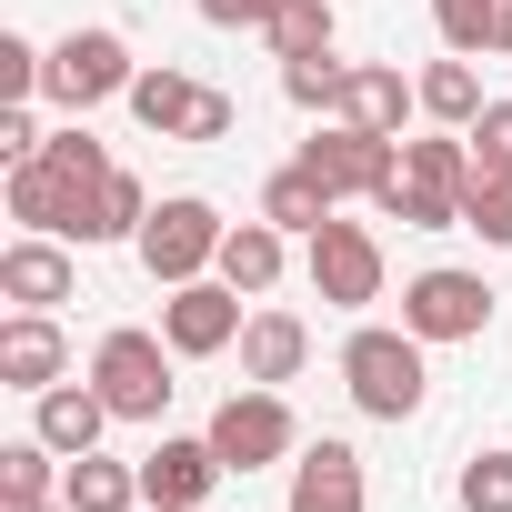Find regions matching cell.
Wrapping results in <instances>:
<instances>
[{
	"label": "cell",
	"mask_w": 512,
	"mask_h": 512,
	"mask_svg": "<svg viewBox=\"0 0 512 512\" xmlns=\"http://www.w3.org/2000/svg\"><path fill=\"white\" fill-rule=\"evenodd\" d=\"M462 181H472V141L462 131H432V141H402V161H392V181L372 201L402 231H462Z\"/></svg>",
	"instance_id": "cell-1"
},
{
	"label": "cell",
	"mask_w": 512,
	"mask_h": 512,
	"mask_svg": "<svg viewBox=\"0 0 512 512\" xmlns=\"http://www.w3.org/2000/svg\"><path fill=\"white\" fill-rule=\"evenodd\" d=\"M342 382H352V402H362L372 422H412L422 392H432V372H422V332H382V322H362V332L342 342Z\"/></svg>",
	"instance_id": "cell-2"
},
{
	"label": "cell",
	"mask_w": 512,
	"mask_h": 512,
	"mask_svg": "<svg viewBox=\"0 0 512 512\" xmlns=\"http://www.w3.org/2000/svg\"><path fill=\"white\" fill-rule=\"evenodd\" d=\"M131 81H141V61L121 51V31H71V41H51L41 51V101L51 111H101V101H131Z\"/></svg>",
	"instance_id": "cell-3"
},
{
	"label": "cell",
	"mask_w": 512,
	"mask_h": 512,
	"mask_svg": "<svg viewBox=\"0 0 512 512\" xmlns=\"http://www.w3.org/2000/svg\"><path fill=\"white\" fill-rule=\"evenodd\" d=\"M221 231H231V221H221L201 191H181V201H161V211L141 221V241H131V251H141V272H151L161 292H181V282L221 272Z\"/></svg>",
	"instance_id": "cell-4"
},
{
	"label": "cell",
	"mask_w": 512,
	"mask_h": 512,
	"mask_svg": "<svg viewBox=\"0 0 512 512\" xmlns=\"http://www.w3.org/2000/svg\"><path fill=\"white\" fill-rule=\"evenodd\" d=\"M171 362H181V352H171L161 332H101L91 382H101V402H111L121 422H161V412H171V392H181V382H171Z\"/></svg>",
	"instance_id": "cell-5"
},
{
	"label": "cell",
	"mask_w": 512,
	"mask_h": 512,
	"mask_svg": "<svg viewBox=\"0 0 512 512\" xmlns=\"http://www.w3.org/2000/svg\"><path fill=\"white\" fill-rule=\"evenodd\" d=\"M211 452H221V472H272V462L302 452V422H292V402L272 382H251V392H231L211 412Z\"/></svg>",
	"instance_id": "cell-6"
},
{
	"label": "cell",
	"mask_w": 512,
	"mask_h": 512,
	"mask_svg": "<svg viewBox=\"0 0 512 512\" xmlns=\"http://www.w3.org/2000/svg\"><path fill=\"white\" fill-rule=\"evenodd\" d=\"M402 332H422V342H482L492 332V282L482 272H412L402 282Z\"/></svg>",
	"instance_id": "cell-7"
},
{
	"label": "cell",
	"mask_w": 512,
	"mask_h": 512,
	"mask_svg": "<svg viewBox=\"0 0 512 512\" xmlns=\"http://www.w3.org/2000/svg\"><path fill=\"white\" fill-rule=\"evenodd\" d=\"M111 171H121V161H111ZM91 191H101V181L61 171L51 151L11 161V221H21V231H51V241H81V231H91Z\"/></svg>",
	"instance_id": "cell-8"
},
{
	"label": "cell",
	"mask_w": 512,
	"mask_h": 512,
	"mask_svg": "<svg viewBox=\"0 0 512 512\" xmlns=\"http://www.w3.org/2000/svg\"><path fill=\"white\" fill-rule=\"evenodd\" d=\"M312 292L332 302V312H362V302H382V241L362 231V221H322L312 231Z\"/></svg>",
	"instance_id": "cell-9"
},
{
	"label": "cell",
	"mask_w": 512,
	"mask_h": 512,
	"mask_svg": "<svg viewBox=\"0 0 512 512\" xmlns=\"http://www.w3.org/2000/svg\"><path fill=\"white\" fill-rule=\"evenodd\" d=\"M241 302H251V292H231V282H181V292L161 302V342H171L181 362H211V352L241 342V322H251Z\"/></svg>",
	"instance_id": "cell-10"
},
{
	"label": "cell",
	"mask_w": 512,
	"mask_h": 512,
	"mask_svg": "<svg viewBox=\"0 0 512 512\" xmlns=\"http://www.w3.org/2000/svg\"><path fill=\"white\" fill-rule=\"evenodd\" d=\"M392 161H402V141H382V131H352V121H332V131H312L302 141V171L312 181H332V201H372L382 181H392Z\"/></svg>",
	"instance_id": "cell-11"
},
{
	"label": "cell",
	"mask_w": 512,
	"mask_h": 512,
	"mask_svg": "<svg viewBox=\"0 0 512 512\" xmlns=\"http://www.w3.org/2000/svg\"><path fill=\"white\" fill-rule=\"evenodd\" d=\"M211 492H221V452H211V432H201V442H171V432H161V442L141 452V502H151V512H201Z\"/></svg>",
	"instance_id": "cell-12"
},
{
	"label": "cell",
	"mask_w": 512,
	"mask_h": 512,
	"mask_svg": "<svg viewBox=\"0 0 512 512\" xmlns=\"http://www.w3.org/2000/svg\"><path fill=\"white\" fill-rule=\"evenodd\" d=\"M71 292H81V272H71V251H61L51 231H21L11 251H0V302L51 312V302H71Z\"/></svg>",
	"instance_id": "cell-13"
},
{
	"label": "cell",
	"mask_w": 512,
	"mask_h": 512,
	"mask_svg": "<svg viewBox=\"0 0 512 512\" xmlns=\"http://www.w3.org/2000/svg\"><path fill=\"white\" fill-rule=\"evenodd\" d=\"M41 412H31V432L61 452V462H81V452H101V432L121 422L111 402H101V382H51V392H31Z\"/></svg>",
	"instance_id": "cell-14"
},
{
	"label": "cell",
	"mask_w": 512,
	"mask_h": 512,
	"mask_svg": "<svg viewBox=\"0 0 512 512\" xmlns=\"http://www.w3.org/2000/svg\"><path fill=\"white\" fill-rule=\"evenodd\" d=\"M61 372H71V342H61L51 312H11L0 322V382L11 392H51Z\"/></svg>",
	"instance_id": "cell-15"
},
{
	"label": "cell",
	"mask_w": 512,
	"mask_h": 512,
	"mask_svg": "<svg viewBox=\"0 0 512 512\" xmlns=\"http://www.w3.org/2000/svg\"><path fill=\"white\" fill-rule=\"evenodd\" d=\"M372 492H362V452L352 442H302V462H292V512H362Z\"/></svg>",
	"instance_id": "cell-16"
},
{
	"label": "cell",
	"mask_w": 512,
	"mask_h": 512,
	"mask_svg": "<svg viewBox=\"0 0 512 512\" xmlns=\"http://www.w3.org/2000/svg\"><path fill=\"white\" fill-rule=\"evenodd\" d=\"M282 241H292V231H282V221H262V211H251V221H231V231H221V282L262 302V292L282 282Z\"/></svg>",
	"instance_id": "cell-17"
},
{
	"label": "cell",
	"mask_w": 512,
	"mask_h": 512,
	"mask_svg": "<svg viewBox=\"0 0 512 512\" xmlns=\"http://www.w3.org/2000/svg\"><path fill=\"white\" fill-rule=\"evenodd\" d=\"M402 111H422V91H402V71L362 61V71L342 81V111H332V121H352V131H382V141H402Z\"/></svg>",
	"instance_id": "cell-18"
},
{
	"label": "cell",
	"mask_w": 512,
	"mask_h": 512,
	"mask_svg": "<svg viewBox=\"0 0 512 512\" xmlns=\"http://www.w3.org/2000/svg\"><path fill=\"white\" fill-rule=\"evenodd\" d=\"M302 362H312V332L292 312H251L241 322V382H292Z\"/></svg>",
	"instance_id": "cell-19"
},
{
	"label": "cell",
	"mask_w": 512,
	"mask_h": 512,
	"mask_svg": "<svg viewBox=\"0 0 512 512\" xmlns=\"http://www.w3.org/2000/svg\"><path fill=\"white\" fill-rule=\"evenodd\" d=\"M332 211H342V201H332V181H312L302 161H282V171L262 181V221H282V231H302V241H312Z\"/></svg>",
	"instance_id": "cell-20"
},
{
	"label": "cell",
	"mask_w": 512,
	"mask_h": 512,
	"mask_svg": "<svg viewBox=\"0 0 512 512\" xmlns=\"http://www.w3.org/2000/svg\"><path fill=\"white\" fill-rule=\"evenodd\" d=\"M412 91H422V111H432L442 131H472V121H482V71H472V51L432 61V71H422Z\"/></svg>",
	"instance_id": "cell-21"
},
{
	"label": "cell",
	"mask_w": 512,
	"mask_h": 512,
	"mask_svg": "<svg viewBox=\"0 0 512 512\" xmlns=\"http://www.w3.org/2000/svg\"><path fill=\"white\" fill-rule=\"evenodd\" d=\"M61 502H71V512H131V502H141V462H101V452H81V462L61 472Z\"/></svg>",
	"instance_id": "cell-22"
},
{
	"label": "cell",
	"mask_w": 512,
	"mask_h": 512,
	"mask_svg": "<svg viewBox=\"0 0 512 512\" xmlns=\"http://www.w3.org/2000/svg\"><path fill=\"white\" fill-rule=\"evenodd\" d=\"M61 472H71V462H61L41 432H31V442H0V502H51Z\"/></svg>",
	"instance_id": "cell-23"
},
{
	"label": "cell",
	"mask_w": 512,
	"mask_h": 512,
	"mask_svg": "<svg viewBox=\"0 0 512 512\" xmlns=\"http://www.w3.org/2000/svg\"><path fill=\"white\" fill-rule=\"evenodd\" d=\"M191 101H201V81H181V71H141V81H131V111H141V131H161V141L191 131Z\"/></svg>",
	"instance_id": "cell-24"
},
{
	"label": "cell",
	"mask_w": 512,
	"mask_h": 512,
	"mask_svg": "<svg viewBox=\"0 0 512 512\" xmlns=\"http://www.w3.org/2000/svg\"><path fill=\"white\" fill-rule=\"evenodd\" d=\"M141 221H151V191H141L131 171H111V181L91 191V231H81V241H141Z\"/></svg>",
	"instance_id": "cell-25"
},
{
	"label": "cell",
	"mask_w": 512,
	"mask_h": 512,
	"mask_svg": "<svg viewBox=\"0 0 512 512\" xmlns=\"http://www.w3.org/2000/svg\"><path fill=\"white\" fill-rule=\"evenodd\" d=\"M462 231H482L492 251H512V171H472L462 181Z\"/></svg>",
	"instance_id": "cell-26"
},
{
	"label": "cell",
	"mask_w": 512,
	"mask_h": 512,
	"mask_svg": "<svg viewBox=\"0 0 512 512\" xmlns=\"http://www.w3.org/2000/svg\"><path fill=\"white\" fill-rule=\"evenodd\" d=\"M342 81H352V61H332V51L282 61V101H292V111H342Z\"/></svg>",
	"instance_id": "cell-27"
},
{
	"label": "cell",
	"mask_w": 512,
	"mask_h": 512,
	"mask_svg": "<svg viewBox=\"0 0 512 512\" xmlns=\"http://www.w3.org/2000/svg\"><path fill=\"white\" fill-rule=\"evenodd\" d=\"M272 51H282V61H312V51H332V0H282Z\"/></svg>",
	"instance_id": "cell-28"
},
{
	"label": "cell",
	"mask_w": 512,
	"mask_h": 512,
	"mask_svg": "<svg viewBox=\"0 0 512 512\" xmlns=\"http://www.w3.org/2000/svg\"><path fill=\"white\" fill-rule=\"evenodd\" d=\"M462 512H512V452H472L462 462Z\"/></svg>",
	"instance_id": "cell-29"
},
{
	"label": "cell",
	"mask_w": 512,
	"mask_h": 512,
	"mask_svg": "<svg viewBox=\"0 0 512 512\" xmlns=\"http://www.w3.org/2000/svg\"><path fill=\"white\" fill-rule=\"evenodd\" d=\"M492 11L502 0H432V21H442L452 51H492Z\"/></svg>",
	"instance_id": "cell-30"
},
{
	"label": "cell",
	"mask_w": 512,
	"mask_h": 512,
	"mask_svg": "<svg viewBox=\"0 0 512 512\" xmlns=\"http://www.w3.org/2000/svg\"><path fill=\"white\" fill-rule=\"evenodd\" d=\"M462 141H472V171H512V101H482V121Z\"/></svg>",
	"instance_id": "cell-31"
},
{
	"label": "cell",
	"mask_w": 512,
	"mask_h": 512,
	"mask_svg": "<svg viewBox=\"0 0 512 512\" xmlns=\"http://www.w3.org/2000/svg\"><path fill=\"white\" fill-rule=\"evenodd\" d=\"M41 151H51V161H61V171H81V181H111V151H101V141H91V131H81V121H71V131H51V141H41Z\"/></svg>",
	"instance_id": "cell-32"
},
{
	"label": "cell",
	"mask_w": 512,
	"mask_h": 512,
	"mask_svg": "<svg viewBox=\"0 0 512 512\" xmlns=\"http://www.w3.org/2000/svg\"><path fill=\"white\" fill-rule=\"evenodd\" d=\"M31 91H41V51L21 31H0V101H31Z\"/></svg>",
	"instance_id": "cell-33"
},
{
	"label": "cell",
	"mask_w": 512,
	"mask_h": 512,
	"mask_svg": "<svg viewBox=\"0 0 512 512\" xmlns=\"http://www.w3.org/2000/svg\"><path fill=\"white\" fill-rule=\"evenodd\" d=\"M201 21H211V31H272L282 0H201Z\"/></svg>",
	"instance_id": "cell-34"
},
{
	"label": "cell",
	"mask_w": 512,
	"mask_h": 512,
	"mask_svg": "<svg viewBox=\"0 0 512 512\" xmlns=\"http://www.w3.org/2000/svg\"><path fill=\"white\" fill-rule=\"evenodd\" d=\"M41 151V121H31V101H0V161H31Z\"/></svg>",
	"instance_id": "cell-35"
},
{
	"label": "cell",
	"mask_w": 512,
	"mask_h": 512,
	"mask_svg": "<svg viewBox=\"0 0 512 512\" xmlns=\"http://www.w3.org/2000/svg\"><path fill=\"white\" fill-rule=\"evenodd\" d=\"M231 121H241V111H231V101H221V91H201V101H191V131H181V141H221V131H231Z\"/></svg>",
	"instance_id": "cell-36"
},
{
	"label": "cell",
	"mask_w": 512,
	"mask_h": 512,
	"mask_svg": "<svg viewBox=\"0 0 512 512\" xmlns=\"http://www.w3.org/2000/svg\"><path fill=\"white\" fill-rule=\"evenodd\" d=\"M492 51H512V0H502V11H492Z\"/></svg>",
	"instance_id": "cell-37"
},
{
	"label": "cell",
	"mask_w": 512,
	"mask_h": 512,
	"mask_svg": "<svg viewBox=\"0 0 512 512\" xmlns=\"http://www.w3.org/2000/svg\"><path fill=\"white\" fill-rule=\"evenodd\" d=\"M0 512H71V502H61V492H51V502H0Z\"/></svg>",
	"instance_id": "cell-38"
}]
</instances>
